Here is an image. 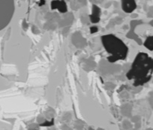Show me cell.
<instances>
[{"mask_svg": "<svg viewBox=\"0 0 153 130\" xmlns=\"http://www.w3.org/2000/svg\"><path fill=\"white\" fill-rule=\"evenodd\" d=\"M51 7L53 9L57 8L60 12H65L67 11V6L64 1H53L51 3Z\"/></svg>", "mask_w": 153, "mask_h": 130, "instance_id": "277c9868", "label": "cell"}, {"mask_svg": "<svg viewBox=\"0 0 153 130\" xmlns=\"http://www.w3.org/2000/svg\"><path fill=\"white\" fill-rule=\"evenodd\" d=\"M100 14H101V11L99 8L96 5H94L93 9H92V14L91 15V21L93 23H96L99 21L100 20Z\"/></svg>", "mask_w": 153, "mask_h": 130, "instance_id": "5b68a950", "label": "cell"}, {"mask_svg": "<svg viewBox=\"0 0 153 130\" xmlns=\"http://www.w3.org/2000/svg\"><path fill=\"white\" fill-rule=\"evenodd\" d=\"M101 40L106 51L111 55L108 58L110 62H115L126 58L128 49L123 40L113 35L103 36Z\"/></svg>", "mask_w": 153, "mask_h": 130, "instance_id": "7a4b0ae2", "label": "cell"}, {"mask_svg": "<svg viewBox=\"0 0 153 130\" xmlns=\"http://www.w3.org/2000/svg\"><path fill=\"white\" fill-rule=\"evenodd\" d=\"M122 6L123 11L126 13H131L137 8L135 0H122Z\"/></svg>", "mask_w": 153, "mask_h": 130, "instance_id": "3957f363", "label": "cell"}, {"mask_svg": "<svg viewBox=\"0 0 153 130\" xmlns=\"http://www.w3.org/2000/svg\"><path fill=\"white\" fill-rule=\"evenodd\" d=\"M98 31V28L97 27H92L91 28V33H94Z\"/></svg>", "mask_w": 153, "mask_h": 130, "instance_id": "52a82bcc", "label": "cell"}, {"mask_svg": "<svg viewBox=\"0 0 153 130\" xmlns=\"http://www.w3.org/2000/svg\"><path fill=\"white\" fill-rule=\"evenodd\" d=\"M152 59L146 53L140 52L136 56L131 69L127 74L129 79H134V85H143L151 78Z\"/></svg>", "mask_w": 153, "mask_h": 130, "instance_id": "6da1fadb", "label": "cell"}, {"mask_svg": "<svg viewBox=\"0 0 153 130\" xmlns=\"http://www.w3.org/2000/svg\"><path fill=\"white\" fill-rule=\"evenodd\" d=\"M144 45L146 46V47L148 48V49L152 50V37H149L146 39Z\"/></svg>", "mask_w": 153, "mask_h": 130, "instance_id": "8992f818", "label": "cell"}]
</instances>
